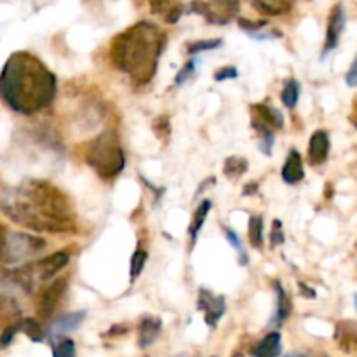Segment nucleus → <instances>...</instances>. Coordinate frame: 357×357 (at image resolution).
<instances>
[{
	"label": "nucleus",
	"instance_id": "35",
	"mask_svg": "<svg viewBox=\"0 0 357 357\" xmlns=\"http://www.w3.org/2000/svg\"><path fill=\"white\" fill-rule=\"evenodd\" d=\"M121 333L122 335L128 333V330H126V328H121V326H114L112 330H108L103 337H114V335H121Z\"/></svg>",
	"mask_w": 357,
	"mask_h": 357
},
{
	"label": "nucleus",
	"instance_id": "8",
	"mask_svg": "<svg viewBox=\"0 0 357 357\" xmlns=\"http://www.w3.org/2000/svg\"><path fill=\"white\" fill-rule=\"evenodd\" d=\"M197 309L204 314V323L215 330L218 321L225 316L227 302L223 295H215L209 289L201 288L197 296Z\"/></svg>",
	"mask_w": 357,
	"mask_h": 357
},
{
	"label": "nucleus",
	"instance_id": "2",
	"mask_svg": "<svg viewBox=\"0 0 357 357\" xmlns=\"http://www.w3.org/2000/svg\"><path fill=\"white\" fill-rule=\"evenodd\" d=\"M56 91L54 73L26 51L10 54L0 72V100L16 114L33 115L51 107Z\"/></svg>",
	"mask_w": 357,
	"mask_h": 357
},
{
	"label": "nucleus",
	"instance_id": "34",
	"mask_svg": "<svg viewBox=\"0 0 357 357\" xmlns=\"http://www.w3.org/2000/svg\"><path fill=\"white\" fill-rule=\"evenodd\" d=\"M300 293H302L303 296H307V298H314V296H316V291L310 289L309 286L303 284V282H300Z\"/></svg>",
	"mask_w": 357,
	"mask_h": 357
},
{
	"label": "nucleus",
	"instance_id": "10",
	"mask_svg": "<svg viewBox=\"0 0 357 357\" xmlns=\"http://www.w3.org/2000/svg\"><path fill=\"white\" fill-rule=\"evenodd\" d=\"M66 288H68V279L59 278L51 286H47V289L42 293L40 300H38V314H40L42 319H49L52 316V312L58 307L59 300L65 295Z\"/></svg>",
	"mask_w": 357,
	"mask_h": 357
},
{
	"label": "nucleus",
	"instance_id": "26",
	"mask_svg": "<svg viewBox=\"0 0 357 357\" xmlns=\"http://www.w3.org/2000/svg\"><path fill=\"white\" fill-rule=\"evenodd\" d=\"M223 234H225V237H227V241H229L230 243V246L234 248V250L237 251V255H239V264L243 265H248V255H246V250H244V246H243V243H241V239H239V236H237L236 232H234L232 229H229V227H223Z\"/></svg>",
	"mask_w": 357,
	"mask_h": 357
},
{
	"label": "nucleus",
	"instance_id": "21",
	"mask_svg": "<svg viewBox=\"0 0 357 357\" xmlns=\"http://www.w3.org/2000/svg\"><path fill=\"white\" fill-rule=\"evenodd\" d=\"M17 330L23 331L31 342H42L44 340V330H42L40 323L33 317H24V319H17Z\"/></svg>",
	"mask_w": 357,
	"mask_h": 357
},
{
	"label": "nucleus",
	"instance_id": "9",
	"mask_svg": "<svg viewBox=\"0 0 357 357\" xmlns=\"http://www.w3.org/2000/svg\"><path fill=\"white\" fill-rule=\"evenodd\" d=\"M345 28V10L342 3H335L331 9L330 17H328V28H326V42L323 47V58H326L331 51L338 45L342 37V31Z\"/></svg>",
	"mask_w": 357,
	"mask_h": 357
},
{
	"label": "nucleus",
	"instance_id": "22",
	"mask_svg": "<svg viewBox=\"0 0 357 357\" xmlns=\"http://www.w3.org/2000/svg\"><path fill=\"white\" fill-rule=\"evenodd\" d=\"M248 237H250L251 246L257 250L264 246V218L261 216H251L250 223H248Z\"/></svg>",
	"mask_w": 357,
	"mask_h": 357
},
{
	"label": "nucleus",
	"instance_id": "19",
	"mask_svg": "<svg viewBox=\"0 0 357 357\" xmlns=\"http://www.w3.org/2000/svg\"><path fill=\"white\" fill-rule=\"evenodd\" d=\"M274 288L275 293H278V309H275V316L274 319H272V324L281 326V324L288 319L289 314H291V298H289V295L286 293V289L282 288V284L279 281L275 282Z\"/></svg>",
	"mask_w": 357,
	"mask_h": 357
},
{
	"label": "nucleus",
	"instance_id": "37",
	"mask_svg": "<svg viewBox=\"0 0 357 357\" xmlns=\"http://www.w3.org/2000/svg\"><path fill=\"white\" fill-rule=\"evenodd\" d=\"M356 309H357V293H356Z\"/></svg>",
	"mask_w": 357,
	"mask_h": 357
},
{
	"label": "nucleus",
	"instance_id": "24",
	"mask_svg": "<svg viewBox=\"0 0 357 357\" xmlns=\"http://www.w3.org/2000/svg\"><path fill=\"white\" fill-rule=\"evenodd\" d=\"M300 100V84L298 80L295 79H288L286 80L284 87L281 91V101L284 107L288 108H295L298 105Z\"/></svg>",
	"mask_w": 357,
	"mask_h": 357
},
{
	"label": "nucleus",
	"instance_id": "20",
	"mask_svg": "<svg viewBox=\"0 0 357 357\" xmlns=\"http://www.w3.org/2000/svg\"><path fill=\"white\" fill-rule=\"evenodd\" d=\"M84 319H86V310L61 316L54 324H52V337H59V335L66 333V331H73Z\"/></svg>",
	"mask_w": 357,
	"mask_h": 357
},
{
	"label": "nucleus",
	"instance_id": "14",
	"mask_svg": "<svg viewBox=\"0 0 357 357\" xmlns=\"http://www.w3.org/2000/svg\"><path fill=\"white\" fill-rule=\"evenodd\" d=\"M335 340L338 342L342 351L357 352V323L354 321H342L337 324Z\"/></svg>",
	"mask_w": 357,
	"mask_h": 357
},
{
	"label": "nucleus",
	"instance_id": "1",
	"mask_svg": "<svg viewBox=\"0 0 357 357\" xmlns=\"http://www.w3.org/2000/svg\"><path fill=\"white\" fill-rule=\"evenodd\" d=\"M0 211L33 232L70 234L77 230L68 195L44 180H24L0 195Z\"/></svg>",
	"mask_w": 357,
	"mask_h": 357
},
{
	"label": "nucleus",
	"instance_id": "25",
	"mask_svg": "<svg viewBox=\"0 0 357 357\" xmlns=\"http://www.w3.org/2000/svg\"><path fill=\"white\" fill-rule=\"evenodd\" d=\"M146 260H149V253H146L145 250H142V248H138V250L132 253L131 268H129V272H131V282H135L136 279L139 278V274H142L143 268H145Z\"/></svg>",
	"mask_w": 357,
	"mask_h": 357
},
{
	"label": "nucleus",
	"instance_id": "28",
	"mask_svg": "<svg viewBox=\"0 0 357 357\" xmlns=\"http://www.w3.org/2000/svg\"><path fill=\"white\" fill-rule=\"evenodd\" d=\"M52 354L56 357H73L75 356V344L70 338H59L52 345Z\"/></svg>",
	"mask_w": 357,
	"mask_h": 357
},
{
	"label": "nucleus",
	"instance_id": "29",
	"mask_svg": "<svg viewBox=\"0 0 357 357\" xmlns=\"http://www.w3.org/2000/svg\"><path fill=\"white\" fill-rule=\"evenodd\" d=\"M153 132L157 135V138L162 139V142H167L171 135V124H169V117L167 115H159L155 121L152 122Z\"/></svg>",
	"mask_w": 357,
	"mask_h": 357
},
{
	"label": "nucleus",
	"instance_id": "27",
	"mask_svg": "<svg viewBox=\"0 0 357 357\" xmlns=\"http://www.w3.org/2000/svg\"><path fill=\"white\" fill-rule=\"evenodd\" d=\"M223 40L222 38H209V40H195L190 42L187 45V52L188 54H197V52H204V51H215L216 47H222Z\"/></svg>",
	"mask_w": 357,
	"mask_h": 357
},
{
	"label": "nucleus",
	"instance_id": "30",
	"mask_svg": "<svg viewBox=\"0 0 357 357\" xmlns=\"http://www.w3.org/2000/svg\"><path fill=\"white\" fill-rule=\"evenodd\" d=\"M195 68H197V65H195V59H190V61L185 63L183 68L176 73V80H174V84H176V86H183L187 80H190L192 77H194Z\"/></svg>",
	"mask_w": 357,
	"mask_h": 357
},
{
	"label": "nucleus",
	"instance_id": "16",
	"mask_svg": "<svg viewBox=\"0 0 357 357\" xmlns=\"http://www.w3.org/2000/svg\"><path fill=\"white\" fill-rule=\"evenodd\" d=\"M296 0H251V6L261 14L267 16H281L289 13Z\"/></svg>",
	"mask_w": 357,
	"mask_h": 357
},
{
	"label": "nucleus",
	"instance_id": "31",
	"mask_svg": "<svg viewBox=\"0 0 357 357\" xmlns=\"http://www.w3.org/2000/svg\"><path fill=\"white\" fill-rule=\"evenodd\" d=\"M271 244L272 246H281L284 244V232H282V223L279 220L272 222V232H271Z\"/></svg>",
	"mask_w": 357,
	"mask_h": 357
},
{
	"label": "nucleus",
	"instance_id": "18",
	"mask_svg": "<svg viewBox=\"0 0 357 357\" xmlns=\"http://www.w3.org/2000/svg\"><path fill=\"white\" fill-rule=\"evenodd\" d=\"M209 211H211V201H209V199H204V201L197 206L194 216H192L190 227H188V236H190V246L192 248H194L195 241H197L199 232H201L202 225L206 223V218H208Z\"/></svg>",
	"mask_w": 357,
	"mask_h": 357
},
{
	"label": "nucleus",
	"instance_id": "36",
	"mask_svg": "<svg viewBox=\"0 0 357 357\" xmlns=\"http://www.w3.org/2000/svg\"><path fill=\"white\" fill-rule=\"evenodd\" d=\"M257 190H258V183L257 181H253V183H248L246 187H244L243 195H253V194H257Z\"/></svg>",
	"mask_w": 357,
	"mask_h": 357
},
{
	"label": "nucleus",
	"instance_id": "7",
	"mask_svg": "<svg viewBox=\"0 0 357 357\" xmlns=\"http://www.w3.org/2000/svg\"><path fill=\"white\" fill-rule=\"evenodd\" d=\"M190 10L211 24H229L239 13V0H195Z\"/></svg>",
	"mask_w": 357,
	"mask_h": 357
},
{
	"label": "nucleus",
	"instance_id": "33",
	"mask_svg": "<svg viewBox=\"0 0 357 357\" xmlns=\"http://www.w3.org/2000/svg\"><path fill=\"white\" fill-rule=\"evenodd\" d=\"M345 82H347V86L357 87V56H356L354 63L351 65V68H349L347 75H345Z\"/></svg>",
	"mask_w": 357,
	"mask_h": 357
},
{
	"label": "nucleus",
	"instance_id": "15",
	"mask_svg": "<svg viewBox=\"0 0 357 357\" xmlns=\"http://www.w3.org/2000/svg\"><path fill=\"white\" fill-rule=\"evenodd\" d=\"M149 2L153 13L162 16L166 23L169 24L178 23V20L183 14V6L180 3V0H149Z\"/></svg>",
	"mask_w": 357,
	"mask_h": 357
},
{
	"label": "nucleus",
	"instance_id": "17",
	"mask_svg": "<svg viewBox=\"0 0 357 357\" xmlns=\"http://www.w3.org/2000/svg\"><path fill=\"white\" fill-rule=\"evenodd\" d=\"M251 354L257 357H274L281 354V333L279 331H271L261 342H258Z\"/></svg>",
	"mask_w": 357,
	"mask_h": 357
},
{
	"label": "nucleus",
	"instance_id": "13",
	"mask_svg": "<svg viewBox=\"0 0 357 357\" xmlns=\"http://www.w3.org/2000/svg\"><path fill=\"white\" fill-rule=\"evenodd\" d=\"M282 180L288 185H296L303 180L305 171H303V160L298 150H289L288 159H286L284 166H282Z\"/></svg>",
	"mask_w": 357,
	"mask_h": 357
},
{
	"label": "nucleus",
	"instance_id": "23",
	"mask_svg": "<svg viewBox=\"0 0 357 357\" xmlns=\"http://www.w3.org/2000/svg\"><path fill=\"white\" fill-rule=\"evenodd\" d=\"M248 167H250V164H248L246 159L234 155V157H229V159L225 160V166H223V174H225L227 178H230V180H237V178H241L244 173H246Z\"/></svg>",
	"mask_w": 357,
	"mask_h": 357
},
{
	"label": "nucleus",
	"instance_id": "3",
	"mask_svg": "<svg viewBox=\"0 0 357 357\" xmlns=\"http://www.w3.org/2000/svg\"><path fill=\"white\" fill-rule=\"evenodd\" d=\"M164 47L166 33L150 21H139L114 38L110 59L136 86H145L155 75Z\"/></svg>",
	"mask_w": 357,
	"mask_h": 357
},
{
	"label": "nucleus",
	"instance_id": "4",
	"mask_svg": "<svg viewBox=\"0 0 357 357\" xmlns=\"http://www.w3.org/2000/svg\"><path fill=\"white\" fill-rule=\"evenodd\" d=\"M84 159L103 180H114L126 167V155L119 136L110 131L101 132L87 143Z\"/></svg>",
	"mask_w": 357,
	"mask_h": 357
},
{
	"label": "nucleus",
	"instance_id": "6",
	"mask_svg": "<svg viewBox=\"0 0 357 357\" xmlns=\"http://www.w3.org/2000/svg\"><path fill=\"white\" fill-rule=\"evenodd\" d=\"M251 124L260 135V150L265 155H272V146L275 142V131L284 128V115L279 108L271 105H253L251 107Z\"/></svg>",
	"mask_w": 357,
	"mask_h": 357
},
{
	"label": "nucleus",
	"instance_id": "32",
	"mask_svg": "<svg viewBox=\"0 0 357 357\" xmlns=\"http://www.w3.org/2000/svg\"><path fill=\"white\" fill-rule=\"evenodd\" d=\"M239 72H237L236 66H223V68L216 70L215 73V80L216 82H223V80H229V79H237Z\"/></svg>",
	"mask_w": 357,
	"mask_h": 357
},
{
	"label": "nucleus",
	"instance_id": "11",
	"mask_svg": "<svg viewBox=\"0 0 357 357\" xmlns=\"http://www.w3.org/2000/svg\"><path fill=\"white\" fill-rule=\"evenodd\" d=\"M330 136L326 131L319 129L312 135L309 142V160L314 166H321L326 162L328 155H330Z\"/></svg>",
	"mask_w": 357,
	"mask_h": 357
},
{
	"label": "nucleus",
	"instance_id": "12",
	"mask_svg": "<svg viewBox=\"0 0 357 357\" xmlns=\"http://www.w3.org/2000/svg\"><path fill=\"white\" fill-rule=\"evenodd\" d=\"M160 330H162V321L159 317L145 316L139 321L138 326V345L139 349H146L153 345V342L159 338Z\"/></svg>",
	"mask_w": 357,
	"mask_h": 357
},
{
	"label": "nucleus",
	"instance_id": "5",
	"mask_svg": "<svg viewBox=\"0 0 357 357\" xmlns=\"http://www.w3.org/2000/svg\"><path fill=\"white\" fill-rule=\"evenodd\" d=\"M45 248V241L24 232H10L0 223V264H16L35 257Z\"/></svg>",
	"mask_w": 357,
	"mask_h": 357
}]
</instances>
